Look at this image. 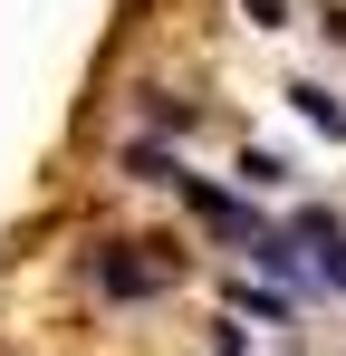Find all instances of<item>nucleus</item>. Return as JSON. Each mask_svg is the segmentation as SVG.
Listing matches in <instances>:
<instances>
[{
	"label": "nucleus",
	"mask_w": 346,
	"mask_h": 356,
	"mask_svg": "<svg viewBox=\"0 0 346 356\" xmlns=\"http://www.w3.org/2000/svg\"><path fill=\"white\" fill-rule=\"evenodd\" d=\"M240 250H250V270H270V280H288V289H308V250H298L288 232H270V222H260Z\"/></svg>",
	"instance_id": "7ed1b4c3"
},
{
	"label": "nucleus",
	"mask_w": 346,
	"mask_h": 356,
	"mask_svg": "<svg viewBox=\"0 0 346 356\" xmlns=\"http://www.w3.org/2000/svg\"><path fill=\"white\" fill-rule=\"evenodd\" d=\"M212 356H250V347H240V337H222V347H212Z\"/></svg>",
	"instance_id": "ddd939ff"
},
{
	"label": "nucleus",
	"mask_w": 346,
	"mask_h": 356,
	"mask_svg": "<svg viewBox=\"0 0 346 356\" xmlns=\"http://www.w3.org/2000/svg\"><path fill=\"white\" fill-rule=\"evenodd\" d=\"M279 183H288V164L270 154V145H250V154H240V193H279Z\"/></svg>",
	"instance_id": "0eeeda50"
},
{
	"label": "nucleus",
	"mask_w": 346,
	"mask_h": 356,
	"mask_svg": "<svg viewBox=\"0 0 346 356\" xmlns=\"http://www.w3.org/2000/svg\"><path fill=\"white\" fill-rule=\"evenodd\" d=\"M318 29H327V39L346 49V0H327V10H318Z\"/></svg>",
	"instance_id": "f8f14e48"
},
{
	"label": "nucleus",
	"mask_w": 346,
	"mask_h": 356,
	"mask_svg": "<svg viewBox=\"0 0 346 356\" xmlns=\"http://www.w3.org/2000/svg\"><path fill=\"white\" fill-rule=\"evenodd\" d=\"M125 174H135V183H183V154H164V145L135 135V145H125Z\"/></svg>",
	"instance_id": "39448f33"
},
{
	"label": "nucleus",
	"mask_w": 346,
	"mask_h": 356,
	"mask_svg": "<svg viewBox=\"0 0 346 356\" xmlns=\"http://www.w3.org/2000/svg\"><path fill=\"white\" fill-rule=\"evenodd\" d=\"M183 280V250H164V241H106L97 250V289L106 298H154Z\"/></svg>",
	"instance_id": "f257e3e1"
},
{
	"label": "nucleus",
	"mask_w": 346,
	"mask_h": 356,
	"mask_svg": "<svg viewBox=\"0 0 346 356\" xmlns=\"http://www.w3.org/2000/svg\"><path fill=\"white\" fill-rule=\"evenodd\" d=\"M240 19L250 29H288V0H240Z\"/></svg>",
	"instance_id": "9b49d317"
},
{
	"label": "nucleus",
	"mask_w": 346,
	"mask_h": 356,
	"mask_svg": "<svg viewBox=\"0 0 346 356\" xmlns=\"http://www.w3.org/2000/svg\"><path fill=\"white\" fill-rule=\"evenodd\" d=\"M173 193L192 202V222H202V232H222V241H250V232H260V222H250V193H222V183H202V174H183Z\"/></svg>",
	"instance_id": "f03ea898"
},
{
	"label": "nucleus",
	"mask_w": 346,
	"mask_h": 356,
	"mask_svg": "<svg viewBox=\"0 0 346 356\" xmlns=\"http://www.w3.org/2000/svg\"><path fill=\"white\" fill-rule=\"evenodd\" d=\"M288 106H298V116L318 125L327 145H346V97L327 87V77H288Z\"/></svg>",
	"instance_id": "20e7f679"
},
{
	"label": "nucleus",
	"mask_w": 346,
	"mask_h": 356,
	"mask_svg": "<svg viewBox=\"0 0 346 356\" xmlns=\"http://www.w3.org/2000/svg\"><path fill=\"white\" fill-rule=\"evenodd\" d=\"M308 289H346V232L327 250H308Z\"/></svg>",
	"instance_id": "1a4fd4ad"
},
{
	"label": "nucleus",
	"mask_w": 346,
	"mask_h": 356,
	"mask_svg": "<svg viewBox=\"0 0 346 356\" xmlns=\"http://www.w3.org/2000/svg\"><path fill=\"white\" fill-rule=\"evenodd\" d=\"M346 222L337 212H327V202H308V212H298V222H288V241H298V250H327V241H337Z\"/></svg>",
	"instance_id": "423d86ee"
},
{
	"label": "nucleus",
	"mask_w": 346,
	"mask_h": 356,
	"mask_svg": "<svg viewBox=\"0 0 346 356\" xmlns=\"http://www.w3.org/2000/svg\"><path fill=\"white\" fill-rule=\"evenodd\" d=\"M231 308H240V318H288V289H260V280H231Z\"/></svg>",
	"instance_id": "6e6552de"
},
{
	"label": "nucleus",
	"mask_w": 346,
	"mask_h": 356,
	"mask_svg": "<svg viewBox=\"0 0 346 356\" xmlns=\"http://www.w3.org/2000/svg\"><path fill=\"white\" fill-rule=\"evenodd\" d=\"M145 116H154V135H192V125H202V106H192V97H154Z\"/></svg>",
	"instance_id": "9d476101"
}]
</instances>
